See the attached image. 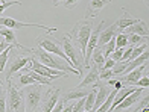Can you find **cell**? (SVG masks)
Masks as SVG:
<instances>
[{"mask_svg":"<svg viewBox=\"0 0 149 112\" xmlns=\"http://www.w3.org/2000/svg\"><path fill=\"white\" fill-rule=\"evenodd\" d=\"M63 108H64V100L61 98V100H58V102L55 103V106H53L52 112H61V111H63Z\"/></svg>","mask_w":149,"mask_h":112,"instance_id":"obj_36","label":"cell"},{"mask_svg":"<svg viewBox=\"0 0 149 112\" xmlns=\"http://www.w3.org/2000/svg\"><path fill=\"white\" fill-rule=\"evenodd\" d=\"M52 2H53V5H55V6H59V3H63L64 0H52Z\"/></svg>","mask_w":149,"mask_h":112,"instance_id":"obj_39","label":"cell"},{"mask_svg":"<svg viewBox=\"0 0 149 112\" xmlns=\"http://www.w3.org/2000/svg\"><path fill=\"white\" fill-rule=\"evenodd\" d=\"M79 2H81V0H64V6L67 9H74Z\"/></svg>","mask_w":149,"mask_h":112,"instance_id":"obj_34","label":"cell"},{"mask_svg":"<svg viewBox=\"0 0 149 112\" xmlns=\"http://www.w3.org/2000/svg\"><path fill=\"white\" fill-rule=\"evenodd\" d=\"M132 87H139V88H148L149 87V77H148V74L143 77V76H141L140 79H139V80L137 82H135L134 85H132Z\"/></svg>","mask_w":149,"mask_h":112,"instance_id":"obj_31","label":"cell"},{"mask_svg":"<svg viewBox=\"0 0 149 112\" xmlns=\"http://www.w3.org/2000/svg\"><path fill=\"white\" fill-rule=\"evenodd\" d=\"M114 38H116V49L128 47V35L125 34V32H117Z\"/></svg>","mask_w":149,"mask_h":112,"instance_id":"obj_24","label":"cell"},{"mask_svg":"<svg viewBox=\"0 0 149 112\" xmlns=\"http://www.w3.org/2000/svg\"><path fill=\"white\" fill-rule=\"evenodd\" d=\"M90 59H93V62L96 64V65H99V67H102V65H104L105 58H104V53H102V50H100L99 45H96V47H94V50H93V53H91Z\"/></svg>","mask_w":149,"mask_h":112,"instance_id":"obj_22","label":"cell"},{"mask_svg":"<svg viewBox=\"0 0 149 112\" xmlns=\"http://www.w3.org/2000/svg\"><path fill=\"white\" fill-rule=\"evenodd\" d=\"M29 61H31V58H28V56L14 55V58H12L9 62H6V67L2 71L3 76H5V80H11L12 76H14L17 71L22 70L23 67H26V65L29 64Z\"/></svg>","mask_w":149,"mask_h":112,"instance_id":"obj_9","label":"cell"},{"mask_svg":"<svg viewBox=\"0 0 149 112\" xmlns=\"http://www.w3.org/2000/svg\"><path fill=\"white\" fill-rule=\"evenodd\" d=\"M91 29H93V21L91 18H82L73 26L72 32L67 36L72 39V43L79 49V52L82 53V56L85 55V49H87V43H88V38L91 34Z\"/></svg>","mask_w":149,"mask_h":112,"instance_id":"obj_1","label":"cell"},{"mask_svg":"<svg viewBox=\"0 0 149 112\" xmlns=\"http://www.w3.org/2000/svg\"><path fill=\"white\" fill-rule=\"evenodd\" d=\"M18 83L22 85V87H28V85H32V83H37L35 80H33V77L26 73V71H23L22 74H18Z\"/></svg>","mask_w":149,"mask_h":112,"instance_id":"obj_25","label":"cell"},{"mask_svg":"<svg viewBox=\"0 0 149 112\" xmlns=\"http://www.w3.org/2000/svg\"><path fill=\"white\" fill-rule=\"evenodd\" d=\"M94 96H96V85H94V88L90 89V93L85 96V104H84V111L85 112H90L93 104H94Z\"/></svg>","mask_w":149,"mask_h":112,"instance_id":"obj_23","label":"cell"},{"mask_svg":"<svg viewBox=\"0 0 149 112\" xmlns=\"http://www.w3.org/2000/svg\"><path fill=\"white\" fill-rule=\"evenodd\" d=\"M37 45H40V47L44 49L46 52H49V53H53L55 56H59L63 61H65L69 65H72L70 59L67 58V55L64 53L63 47H61V43L58 41V39L50 38V36H49V32H46L44 35H41V36L37 38ZM72 67H73V65H72Z\"/></svg>","mask_w":149,"mask_h":112,"instance_id":"obj_4","label":"cell"},{"mask_svg":"<svg viewBox=\"0 0 149 112\" xmlns=\"http://www.w3.org/2000/svg\"><path fill=\"white\" fill-rule=\"evenodd\" d=\"M61 47H63V50H64V53L67 55V58L70 59V62H72V65L74 68H76L81 74H82V70H84V67H82V62H84V56H82V53L79 52V49L74 45L73 43H72V39L69 38V36H64V39L61 41Z\"/></svg>","mask_w":149,"mask_h":112,"instance_id":"obj_7","label":"cell"},{"mask_svg":"<svg viewBox=\"0 0 149 112\" xmlns=\"http://www.w3.org/2000/svg\"><path fill=\"white\" fill-rule=\"evenodd\" d=\"M8 88H6V111H14V112H24V98L23 93L20 91L15 85H12V79L6 80Z\"/></svg>","mask_w":149,"mask_h":112,"instance_id":"obj_3","label":"cell"},{"mask_svg":"<svg viewBox=\"0 0 149 112\" xmlns=\"http://www.w3.org/2000/svg\"><path fill=\"white\" fill-rule=\"evenodd\" d=\"M139 20H140V18L132 17V15H131L126 9H123V17H120L119 21H116V23H117V29H119V32H123V29H125V27H128V26L134 24L135 21H139Z\"/></svg>","mask_w":149,"mask_h":112,"instance_id":"obj_18","label":"cell"},{"mask_svg":"<svg viewBox=\"0 0 149 112\" xmlns=\"http://www.w3.org/2000/svg\"><path fill=\"white\" fill-rule=\"evenodd\" d=\"M2 87H3V83H2V79H0V89H2Z\"/></svg>","mask_w":149,"mask_h":112,"instance_id":"obj_40","label":"cell"},{"mask_svg":"<svg viewBox=\"0 0 149 112\" xmlns=\"http://www.w3.org/2000/svg\"><path fill=\"white\" fill-rule=\"evenodd\" d=\"M113 70L111 68H107V70H102V68H99V79H102V80H107V79H110L113 77Z\"/></svg>","mask_w":149,"mask_h":112,"instance_id":"obj_32","label":"cell"},{"mask_svg":"<svg viewBox=\"0 0 149 112\" xmlns=\"http://www.w3.org/2000/svg\"><path fill=\"white\" fill-rule=\"evenodd\" d=\"M128 35V45H131V47H135V45H139L140 43L145 41V36H140V35H135V34H126Z\"/></svg>","mask_w":149,"mask_h":112,"instance_id":"obj_27","label":"cell"},{"mask_svg":"<svg viewBox=\"0 0 149 112\" xmlns=\"http://www.w3.org/2000/svg\"><path fill=\"white\" fill-rule=\"evenodd\" d=\"M143 89H146V88H139V87H137V89H135L134 93L128 94V96L123 98V100H122V102L117 104V106L114 108V111H116V109H117V111H126V109H130L132 104L137 103L139 98L143 96Z\"/></svg>","mask_w":149,"mask_h":112,"instance_id":"obj_12","label":"cell"},{"mask_svg":"<svg viewBox=\"0 0 149 112\" xmlns=\"http://www.w3.org/2000/svg\"><path fill=\"white\" fill-rule=\"evenodd\" d=\"M59 96H61V88H53L52 89H47V93L44 96V102H43V106H41V111L44 112H52L55 103L59 100Z\"/></svg>","mask_w":149,"mask_h":112,"instance_id":"obj_11","label":"cell"},{"mask_svg":"<svg viewBox=\"0 0 149 112\" xmlns=\"http://www.w3.org/2000/svg\"><path fill=\"white\" fill-rule=\"evenodd\" d=\"M99 65L93 64V67L90 68V71L87 73V76L78 83V88H87L90 85H94L96 82H99Z\"/></svg>","mask_w":149,"mask_h":112,"instance_id":"obj_15","label":"cell"},{"mask_svg":"<svg viewBox=\"0 0 149 112\" xmlns=\"http://www.w3.org/2000/svg\"><path fill=\"white\" fill-rule=\"evenodd\" d=\"M41 97H43V88L41 83H32L28 85V88L24 89V108L26 111H37L41 104Z\"/></svg>","mask_w":149,"mask_h":112,"instance_id":"obj_5","label":"cell"},{"mask_svg":"<svg viewBox=\"0 0 149 112\" xmlns=\"http://www.w3.org/2000/svg\"><path fill=\"white\" fill-rule=\"evenodd\" d=\"M84 104H85V97H82V98H78V102L73 104V109H72V112H84Z\"/></svg>","mask_w":149,"mask_h":112,"instance_id":"obj_30","label":"cell"},{"mask_svg":"<svg viewBox=\"0 0 149 112\" xmlns=\"http://www.w3.org/2000/svg\"><path fill=\"white\" fill-rule=\"evenodd\" d=\"M22 70L26 71V73H29V74L33 77V80H35V82L41 83V85H47V87H52V80H50V79H47V77H44V76H41V74H38V73H35L33 70H29V68H26V67H23Z\"/></svg>","mask_w":149,"mask_h":112,"instance_id":"obj_21","label":"cell"},{"mask_svg":"<svg viewBox=\"0 0 149 112\" xmlns=\"http://www.w3.org/2000/svg\"><path fill=\"white\" fill-rule=\"evenodd\" d=\"M0 26H5V27H9V29H23V27H35V29H43L46 32H52L58 30L56 27H49V26H44V24H38V23H26V21H18L15 18H11V17H0Z\"/></svg>","mask_w":149,"mask_h":112,"instance_id":"obj_8","label":"cell"},{"mask_svg":"<svg viewBox=\"0 0 149 112\" xmlns=\"http://www.w3.org/2000/svg\"><path fill=\"white\" fill-rule=\"evenodd\" d=\"M29 64H31V65H26V68L33 70L35 73L41 74V76H44V77H47V79H50V80H53V79H59V77H69V76H70L69 73H65V71H61V70L47 67V65L41 64L33 55L31 56Z\"/></svg>","mask_w":149,"mask_h":112,"instance_id":"obj_6","label":"cell"},{"mask_svg":"<svg viewBox=\"0 0 149 112\" xmlns=\"http://www.w3.org/2000/svg\"><path fill=\"white\" fill-rule=\"evenodd\" d=\"M146 64L148 62H145V64L139 65V67L132 68L130 73H126V74H120V82L125 83V85H134L141 76H143L145 71H148V65Z\"/></svg>","mask_w":149,"mask_h":112,"instance_id":"obj_10","label":"cell"},{"mask_svg":"<svg viewBox=\"0 0 149 112\" xmlns=\"http://www.w3.org/2000/svg\"><path fill=\"white\" fill-rule=\"evenodd\" d=\"M6 111V89H0V112Z\"/></svg>","mask_w":149,"mask_h":112,"instance_id":"obj_33","label":"cell"},{"mask_svg":"<svg viewBox=\"0 0 149 112\" xmlns=\"http://www.w3.org/2000/svg\"><path fill=\"white\" fill-rule=\"evenodd\" d=\"M123 52H125V47H120V49H114V52L108 56V58H111L114 62H117V61H120V58H122V55H123Z\"/></svg>","mask_w":149,"mask_h":112,"instance_id":"obj_29","label":"cell"},{"mask_svg":"<svg viewBox=\"0 0 149 112\" xmlns=\"http://www.w3.org/2000/svg\"><path fill=\"white\" fill-rule=\"evenodd\" d=\"M123 32H125V34H135V35L148 38V24L143 21V20H139V21H135L134 24L125 27Z\"/></svg>","mask_w":149,"mask_h":112,"instance_id":"obj_17","label":"cell"},{"mask_svg":"<svg viewBox=\"0 0 149 112\" xmlns=\"http://www.w3.org/2000/svg\"><path fill=\"white\" fill-rule=\"evenodd\" d=\"M90 93V89H82V88H73L70 93H67V94H64V97H63V100H64V103H67V102H74V100H78V98H82V97H85L87 94Z\"/></svg>","mask_w":149,"mask_h":112,"instance_id":"obj_19","label":"cell"},{"mask_svg":"<svg viewBox=\"0 0 149 112\" xmlns=\"http://www.w3.org/2000/svg\"><path fill=\"white\" fill-rule=\"evenodd\" d=\"M12 5H17V6H20L22 3H20L18 0H8V2L5 0V2H0V15H2L3 12H5V9H8L9 6H12Z\"/></svg>","mask_w":149,"mask_h":112,"instance_id":"obj_28","label":"cell"},{"mask_svg":"<svg viewBox=\"0 0 149 112\" xmlns=\"http://www.w3.org/2000/svg\"><path fill=\"white\" fill-rule=\"evenodd\" d=\"M110 2H111V0H90L88 6H87V11H85V18L97 17L99 12L102 11Z\"/></svg>","mask_w":149,"mask_h":112,"instance_id":"obj_13","label":"cell"},{"mask_svg":"<svg viewBox=\"0 0 149 112\" xmlns=\"http://www.w3.org/2000/svg\"><path fill=\"white\" fill-rule=\"evenodd\" d=\"M0 41H3V36H0Z\"/></svg>","mask_w":149,"mask_h":112,"instance_id":"obj_41","label":"cell"},{"mask_svg":"<svg viewBox=\"0 0 149 112\" xmlns=\"http://www.w3.org/2000/svg\"><path fill=\"white\" fill-rule=\"evenodd\" d=\"M32 55L35 56L41 64L47 65V67H52V68H56V70H61V71H65V73H69V74H70V73H72V74H78L79 77L82 76L74 67L69 65L65 61H59V59L53 58L49 52H46L44 49L40 47V45H38L37 49H32Z\"/></svg>","mask_w":149,"mask_h":112,"instance_id":"obj_2","label":"cell"},{"mask_svg":"<svg viewBox=\"0 0 149 112\" xmlns=\"http://www.w3.org/2000/svg\"><path fill=\"white\" fill-rule=\"evenodd\" d=\"M0 27H2V26H0Z\"/></svg>","mask_w":149,"mask_h":112,"instance_id":"obj_42","label":"cell"},{"mask_svg":"<svg viewBox=\"0 0 149 112\" xmlns=\"http://www.w3.org/2000/svg\"><path fill=\"white\" fill-rule=\"evenodd\" d=\"M139 106L137 108H134L132 109V112H140V111H148V106H149V96L146 94V96H141L140 98H139Z\"/></svg>","mask_w":149,"mask_h":112,"instance_id":"obj_26","label":"cell"},{"mask_svg":"<svg viewBox=\"0 0 149 112\" xmlns=\"http://www.w3.org/2000/svg\"><path fill=\"white\" fill-rule=\"evenodd\" d=\"M15 49V45L14 44H8V47H6L5 50H2L0 52V73L5 70V67H6V62H8V59H9V53L12 50Z\"/></svg>","mask_w":149,"mask_h":112,"instance_id":"obj_20","label":"cell"},{"mask_svg":"<svg viewBox=\"0 0 149 112\" xmlns=\"http://www.w3.org/2000/svg\"><path fill=\"white\" fill-rule=\"evenodd\" d=\"M117 32H119L117 23H113L111 26H108L107 29H102V30H100V34H99V38H97V45H99V47L105 45L113 36H116Z\"/></svg>","mask_w":149,"mask_h":112,"instance_id":"obj_16","label":"cell"},{"mask_svg":"<svg viewBox=\"0 0 149 112\" xmlns=\"http://www.w3.org/2000/svg\"><path fill=\"white\" fill-rule=\"evenodd\" d=\"M122 87H123V83H122V82L119 80V79H117V80H116V83H114V88H116V89H120Z\"/></svg>","mask_w":149,"mask_h":112,"instance_id":"obj_37","label":"cell"},{"mask_svg":"<svg viewBox=\"0 0 149 112\" xmlns=\"http://www.w3.org/2000/svg\"><path fill=\"white\" fill-rule=\"evenodd\" d=\"M6 47H8V43H6V41H0V52L5 50Z\"/></svg>","mask_w":149,"mask_h":112,"instance_id":"obj_38","label":"cell"},{"mask_svg":"<svg viewBox=\"0 0 149 112\" xmlns=\"http://www.w3.org/2000/svg\"><path fill=\"white\" fill-rule=\"evenodd\" d=\"M114 64H116V62H114L111 58H107V59H105V62H104V65H102V67H99V68H102V70L113 68V67H114Z\"/></svg>","mask_w":149,"mask_h":112,"instance_id":"obj_35","label":"cell"},{"mask_svg":"<svg viewBox=\"0 0 149 112\" xmlns=\"http://www.w3.org/2000/svg\"><path fill=\"white\" fill-rule=\"evenodd\" d=\"M94 85H96V88H97V89H96V96H94V104H93L91 111H97V108L104 103V100L107 98V96L110 94V91H111V89H108V88H107V85L102 83L100 80L96 82Z\"/></svg>","mask_w":149,"mask_h":112,"instance_id":"obj_14","label":"cell"}]
</instances>
